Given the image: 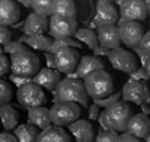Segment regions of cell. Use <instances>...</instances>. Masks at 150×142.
Returning a JSON list of instances; mask_svg holds the SVG:
<instances>
[{
    "mask_svg": "<svg viewBox=\"0 0 150 142\" xmlns=\"http://www.w3.org/2000/svg\"><path fill=\"white\" fill-rule=\"evenodd\" d=\"M21 42H25L28 47L34 48V49H38V51H50L51 47V41L48 36L42 35V34H34V35H25L19 39Z\"/></svg>",
    "mask_w": 150,
    "mask_h": 142,
    "instance_id": "obj_26",
    "label": "cell"
},
{
    "mask_svg": "<svg viewBox=\"0 0 150 142\" xmlns=\"http://www.w3.org/2000/svg\"><path fill=\"white\" fill-rule=\"evenodd\" d=\"M143 68L146 70V73L149 74V77H150V55L147 57V59H146V62H144V65H143Z\"/></svg>",
    "mask_w": 150,
    "mask_h": 142,
    "instance_id": "obj_45",
    "label": "cell"
},
{
    "mask_svg": "<svg viewBox=\"0 0 150 142\" xmlns=\"http://www.w3.org/2000/svg\"><path fill=\"white\" fill-rule=\"evenodd\" d=\"M139 48L143 52H146L147 55H150V31L143 34V36H142V39L139 42Z\"/></svg>",
    "mask_w": 150,
    "mask_h": 142,
    "instance_id": "obj_35",
    "label": "cell"
},
{
    "mask_svg": "<svg viewBox=\"0 0 150 142\" xmlns=\"http://www.w3.org/2000/svg\"><path fill=\"white\" fill-rule=\"evenodd\" d=\"M48 31V19L44 15L40 13H31L28 15L26 20L23 22V32L25 35H34V34H44Z\"/></svg>",
    "mask_w": 150,
    "mask_h": 142,
    "instance_id": "obj_20",
    "label": "cell"
},
{
    "mask_svg": "<svg viewBox=\"0 0 150 142\" xmlns=\"http://www.w3.org/2000/svg\"><path fill=\"white\" fill-rule=\"evenodd\" d=\"M96 38H98V45L106 49H114L121 45L120 35H118V28L115 25H102L98 26L96 31Z\"/></svg>",
    "mask_w": 150,
    "mask_h": 142,
    "instance_id": "obj_15",
    "label": "cell"
},
{
    "mask_svg": "<svg viewBox=\"0 0 150 142\" xmlns=\"http://www.w3.org/2000/svg\"><path fill=\"white\" fill-rule=\"evenodd\" d=\"M9 41H12V31L9 29V26L0 25V45H4Z\"/></svg>",
    "mask_w": 150,
    "mask_h": 142,
    "instance_id": "obj_36",
    "label": "cell"
},
{
    "mask_svg": "<svg viewBox=\"0 0 150 142\" xmlns=\"http://www.w3.org/2000/svg\"><path fill=\"white\" fill-rule=\"evenodd\" d=\"M121 19L127 20H144L147 17V9L144 0H118Z\"/></svg>",
    "mask_w": 150,
    "mask_h": 142,
    "instance_id": "obj_13",
    "label": "cell"
},
{
    "mask_svg": "<svg viewBox=\"0 0 150 142\" xmlns=\"http://www.w3.org/2000/svg\"><path fill=\"white\" fill-rule=\"evenodd\" d=\"M133 115V107L128 101L117 100L115 103L106 106L99 113V125L103 129H112L115 132H125L127 122Z\"/></svg>",
    "mask_w": 150,
    "mask_h": 142,
    "instance_id": "obj_1",
    "label": "cell"
},
{
    "mask_svg": "<svg viewBox=\"0 0 150 142\" xmlns=\"http://www.w3.org/2000/svg\"><path fill=\"white\" fill-rule=\"evenodd\" d=\"M108 51H109V49H106V48H102V47H99V45L93 49L95 55H106V54H108Z\"/></svg>",
    "mask_w": 150,
    "mask_h": 142,
    "instance_id": "obj_44",
    "label": "cell"
},
{
    "mask_svg": "<svg viewBox=\"0 0 150 142\" xmlns=\"http://www.w3.org/2000/svg\"><path fill=\"white\" fill-rule=\"evenodd\" d=\"M118 35L121 44L128 48H134L139 45L144 28L139 20H127V19H118Z\"/></svg>",
    "mask_w": 150,
    "mask_h": 142,
    "instance_id": "obj_7",
    "label": "cell"
},
{
    "mask_svg": "<svg viewBox=\"0 0 150 142\" xmlns=\"http://www.w3.org/2000/svg\"><path fill=\"white\" fill-rule=\"evenodd\" d=\"M103 1H115V0H103Z\"/></svg>",
    "mask_w": 150,
    "mask_h": 142,
    "instance_id": "obj_51",
    "label": "cell"
},
{
    "mask_svg": "<svg viewBox=\"0 0 150 142\" xmlns=\"http://www.w3.org/2000/svg\"><path fill=\"white\" fill-rule=\"evenodd\" d=\"M96 70H105V65L102 62V59H99L98 57L93 55H85L82 58H79V62L76 65V77L83 80L88 74H91L92 71Z\"/></svg>",
    "mask_w": 150,
    "mask_h": 142,
    "instance_id": "obj_19",
    "label": "cell"
},
{
    "mask_svg": "<svg viewBox=\"0 0 150 142\" xmlns=\"http://www.w3.org/2000/svg\"><path fill=\"white\" fill-rule=\"evenodd\" d=\"M37 142H71L69 134L63 129V126H48L47 129L38 134Z\"/></svg>",
    "mask_w": 150,
    "mask_h": 142,
    "instance_id": "obj_23",
    "label": "cell"
},
{
    "mask_svg": "<svg viewBox=\"0 0 150 142\" xmlns=\"http://www.w3.org/2000/svg\"><path fill=\"white\" fill-rule=\"evenodd\" d=\"M120 97H121V92H114L112 94H109L108 97H105V99H96V100H93V101H95V104H98L99 107H106V106L115 103L117 100H120Z\"/></svg>",
    "mask_w": 150,
    "mask_h": 142,
    "instance_id": "obj_32",
    "label": "cell"
},
{
    "mask_svg": "<svg viewBox=\"0 0 150 142\" xmlns=\"http://www.w3.org/2000/svg\"><path fill=\"white\" fill-rule=\"evenodd\" d=\"M28 123L34 125L35 128H38L40 131L47 129L51 126L50 120V110L44 106H37V107H31L28 109Z\"/></svg>",
    "mask_w": 150,
    "mask_h": 142,
    "instance_id": "obj_22",
    "label": "cell"
},
{
    "mask_svg": "<svg viewBox=\"0 0 150 142\" xmlns=\"http://www.w3.org/2000/svg\"><path fill=\"white\" fill-rule=\"evenodd\" d=\"M106 57H108L111 65L115 70H118V71H121L124 74L133 73L137 68V65H139L137 58H136V55L133 52H130L127 49H122V48H120V47L114 48V49H109L108 54H106Z\"/></svg>",
    "mask_w": 150,
    "mask_h": 142,
    "instance_id": "obj_8",
    "label": "cell"
},
{
    "mask_svg": "<svg viewBox=\"0 0 150 142\" xmlns=\"http://www.w3.org/2000/svg\"><path fill=\"white\" fill-rule=\"evenodd\" d=\"M50 110V120L55 126H67L77 120L82 115L80 107L74 101H55Z\"/></svg>",
    "mask_w": 150,
    "mask_h": 142,
    "instance_id": "obj_5",
    "label": "cell"
},
{
    "mask_svg": "<svg viewBox=\"0 0 150 142\" xmlns=\"http://www.w3.org/2000/svg\"><path fill=\"white\" fill-rule=\"evenodd\" d=\"M143 113H147V115L150 113V109H149V107H146L144 104H143Z\"/></svg>",
    "mask_w": 150,
    "mask_h": 142,
    "instance_id": "obj_48",
    "label": "cell"
},
{
    "mask_svg": "<svg viewBox=\"0 0 150 142\" xmlns=\"http://www.w3.org/2000/svg\"><path fill=\"white\" fill-rule=\"evenodd\" d=\"M76 29H77L76 19H67V17L57 16V15H51V19L48 20V32L54 39L73 36Z\"/></svg>",
    "mask_w": 150,
    "mask_h": 142,
    "instance_id": "obj_11",
    "label": "cell"
},
{
    "mask_svg": "<svg viewBox=\"0 0 150 142\" xmlns=\"http://www.w3.org/2000/svg\"><path fill=\"white\" fill-rule=\"evenodd\" d=\"M88 115H89V120H98V118H99V113H100V109L98 104H91V106H88Z\"/></svg>",
    "mask_w": 150,
    "mask_h": 142,
    "instance_id": "obj_38",
    "label": "cell"
},
{
    "mask_svg": "<svg viewBox=\"0 0 150 142\" xmlns=\"http://www.w3.org/2000/svg\"><path fill=\"white\" fill-rule=\"evenodd\" d=\"M0 142H18V139L10 131H3L0 132Z\"/></svg>",
    "mask_w": 150,
    "mask_h": 142,
    "instance_id": "obj_40",
    "label": "cell"
},
{
    "mask_svg": "<svg viewBox=\"0 0 150 142\" xmlns=\"http://www.w3.org/2000/svg\"><path fill=\"white\" fill-rule=\"evenodd\" d=\"M12 97H13V87H12V84L0 77V106L6 104V103H10Z\"/></svg>",
    "mask_w": 150,
    "mask_h": 142,
    "instance_id": "obj_30",
    "label": "cell"
},
{
    "mask_svg": "<svg viewBox=\"0 0 150 142\" xmlns=\"http://www.w3.org/2000/svg\"><path fill=\"white\" fill-rule=\"evenodd\" d=\"M60 73L55 70V68H40L37 71V74L31 78L32 83L41 86L42 89H47V90H54V87L58 84L60 81Z\"/></svg>",
    "mask_w": 150,
    "mask_h": 142,
    "instance_id": "obj_18",
    "label": "cell"
},
{
    "mask_svg": "<svg viewBox=\"0 0 150 142\" xmlns=\"http://www.w3.org/2000/svg\"><path fill=\"white\" fill-rule=\"evenodd\" d=\"M133 49H134V51H136V54L140 57V59H142V64L144 65V62H146V59H147V57H149V55H147L146 52H143V51L139 48V45H137V47H134Z\"/></svg>",
    "mask_w": 150,
    "mask_h": 142,
    "instance_id": "obj_42",
    "label": "cell"
},
{
    "mask_svg": "<svg viewBox=\"0 0 150 142\" xmlns=\"http://www.w3.org/2000/svg\"><path fill=\"white\" fill-rule=\"evenodd\" d=\"M83 86L88 96L92 97L93 100L108 97L114 93V87H115L111 74L105 70H96L88 74L83 78Z\"/></svg>",
    "mask_w": 150,
    "mask_h": 142,
    "instance_id": "obj_3",
    "label": "cell"
},
{
    "mask_svg": "<svg viewBox=\"0 0 150 142\" xmlns=\"http://www.w3.org/2000/svg\"><path fill=\"white\" fill-rule=\"evenodd\" d=\"M125 132L136 136V138H139V139L146 138L147 134L150 132V119L147 118V115L146 113L131 115L128 122H127Z\"/></svg>",
    "mask_w": 150,
    "mask_h": 142,
    "instance_id": "obj_14",
    "label": "cell"
},
{
    "mask_svg": "<svg viewBox=\"0 0 150 142\" xmlns=\"http://www.w3.org/2000/svg\"><path fill=\"white\" fill-rule=\"evenodd\" d=\"M38 134L40 129L31 123H22L13 129V135L16 136L18 142H37Z\"/></svg>",
    "mask_w": 150,
    "mask_h": 142,
    "instance_id": "obj_25",
    "label": "cell"
},
{
    "mask_svg": "<svg viewBox=\"0 0 150 142\" xmlns=\"http://www.w3.org/2000/svg\"><path fill=\"white\" fill-rule=\"evenodd\" d=\"M9 65H10L12 74L32 78L40 70V58L26 48V49L12 54L9 59Z\"/></svg>",
    "mask_w": 150,
    "mask_h": 142,
    "instance_id": "obj_4",
    "label": "cell"
},
{
    "mask_svg": "<svg viewBox=\"0 0 150 142\" xmlns=\"http://www.w3.org/2000/svg\"><path fill=\"white\" fill-rule=\"evenodd\" d=\"M69 126V132L73 135L76 142H92L95 138L93 125L89 120H74Z\"/></svg>",
    "mask_w": 150,
    "mask_h": 142,
    "instance_id": "obj_16",
    "label": "cell"
},
{
    "mask_svg": "<svg viewBox=\"0 0 150 142\" xmlns=\"http://www.w3.org/2000/svg\"><path fill=\"white\" fill-rule=\"evenodd\" d=\"M117 132L112 131V129H102L99 131V134L93 138L95 142H117Z\"/></svg>",
    "mask_w": 150,
    "mask_h": 142,
    "instance_id": "obj_31",
    "label": "cell"
},
{
    "mask_svg": "<svg viewBox=\"0 0 150 142\" xmlns=\"http://www.w3.org/2000/svg\"><path fill=\"white\" fill-rule=\"evenodd\" d=\"M9 71H10L9 58L4 55V52H1V54H0V77H4Z\"/></svg>",
    "mask_w": 150,
    "mask_h": 142,
    "instance_id": "obj_37",
    "label": "cell"
},
{
    "mask_svg": "<svg viewBox=\"0 0 150 142\" xmlns=\"http://www.w3.org/2000/svg\"><path fill=\"white\" fill-rule=\"evenodd\" d=\"M89 96L85 90L83 81L76 76L63 78L54 87V101H74L83 107H88Z\"/></svg>",
    "mask_w": 150,
    "mask_h": 142,
    "instance_id": "obj_2",
    "label": "cell"
},
{
    "mask_svg": "<svg viewBox=\"0 0 150 142\" xmlns=\"http://www.w3.org/2000/svg\"><path fill=\"white\" fill-rule=\"evenodd\" d=\"M79 51L76 48L64 47L54 52V68L63 74H71L79 62Z\"/></svg>",
    "mask_w": 150,
    "mask_h": 142,
    "instance_id": "obj_9",
    "label": "cell"
},
{
    "mask_svg": "<svg viewBox=\"0 0 150 142\" xmlns=\"http://www.w3.org/2000/svg\"><path fill=\"white\" fill-rule=\"evenodd\" d=\"M18 103L25 107V109H31V107H37V106H44L47 103V97L42 90L41 86L29 81L21 87H18V93H16Z\"/></svg>",
    "mask_w": 150,
    "mask_h": 142,
    "instance_id": "obj_6",
    "label": "cell"
},
{
    "mask_svg": "<svg viewBox=\"0 0 150 142\" xmlns=\"http://www.w3.org/2000/svg\"><path fill=\"white\" fill-rule=\"evenodd\" d=\"M21 19V9L15 0H0V25L13 26Z\"/></svg>",
    "mask_w": 150,
    "mask_h": 142,
    "instance_id": "obj_17",
    "label": "cell"
},
{
    "mask_svg": "<svg viewBox=\"0 0 150 142\" xmlns=\"http://www.w3.org/2000/svg\"><path fill=\"white\" fill-rule=\"evenodd\" d=\"M19 119H21V113L16 110L15 106H12L10 103L0 106V125L3 126L4 131L12 132L19 125Z\"/></svg>",
    "mask_w": 150,
    "mask_h": 142,
    "instance_id": "obj_21",
    "label": "cell"
},
{
    "mask_svg": "<svg viewBox=\"0 0 150 142\" xmlns=\"http://www.w3.org/2000/svg\"><path fill=\"white\" fill-rule=\"evenodd\" d=\"M74 36L77 41L83 42L89 49H95L98 47V38H96V32L92 31L91 28H82V29H76Z\"/></svg>",
    "mask_w": 150,
    "mask_h": 142,
    "instance_id": "obj_27",
    "label": "cell"
},
{
    "mask_svg": "<svg viewBox=\"0 0 150 142\" xmlns=\"http://www.w3.org/2000/svg\"><path fill=\"white\" fill-rule=\"evenodd\" d=\"M121 97L124 101H130L134 104H144L150 100V89L144 81L130 80L124 84L121 90Z\"/></svg>",
    "mask_w": 150,
    "mask_h": 142,
    "instance_id": "obj_10",
    "label": "cell"
},
{
    "mask_svg": "<svg viewBox=\"0 0 150 142\" xmlns=\"http://www.w3.org/2000/svg\"><path fill=\"white\" fill-rule=\"evenodd\" d=\"M26 45L25 44H22L21 41H16V42H12V41H9L7 44H4L3 45V52H6V54H15V52H18V51H22V49H26Z\"/></svg>",
    "mask_w": 150,
    "mask_h": 142,
    "instance_id": "obj_33",
    "label": "cell"
},
{
    "mask_svg": "<svg viewBox=\"0 0 150 142\" xmlns=\"http://www.w3.org/2000/svg\"><path fill=\"white\" fill-rule=\"evenodd\" d=\"M146 3V9H147V16H150V0H144Z\"/></svg>",
    "mask_w": 150,
    "mask_h": 142,
    "instance_id": "obj_47",
    "label": "cell"
},
{
    "mask_svg": "<svg viewBox=\"0 0 150 142\" xmlns=\"http://www.w3.org/2000/svg\"><path fill=\"white\" fill-rule=\"evenodd\" d=\"M120 19V13L112 4V1L98 0L95 6V17L92 26H102V25H115Z\"/></svg>",
    "mask_w": 150,
    "mask_h": 142,
    "instance_id": "obj_12",
    "label": "cell"
},
{
    "mask_svg": "<svg viewBox=\"0 0 150 142\" xmlns=\"http://www.w3.org/2000/svg\"><path fill=\"white\" fill-rule=\"evenodd\" d=\"M9 78H10V81H12L16 87H21V86H23V84H26V83L31 81L29 77H21V76H15V74H12Z\"/></svg>",
    "mask_w": 150,
    "mask_h": 142,
    "instance_id": "obj_39",
    "label": "cell"
},
{
    "mask_svg": "<svg viewBox=\"0 0 150 142\" xmlns=\"http://www.w3.org/2000/svg\"><path fill=\"white\" fill-rule=\"evenodd\" d=\"M130 78L134 80V81H146V80H150L149 74L146 73V70L142 67V68H136L133 73H130Z\"/></svg>",
    "mask_w": 150,
    "mask_h": 142,
    "instance_id": "obj_34",
    "label": "cell"
},
{
    "mask_svg": "<svg viewBox=\"0 0 150 142\" xmlns=\"http://www.w3.org/2000/svg\"><path fill=\"white\" fill-rule=\"evenodd\" d=\"M3 52V45H0V54Z\"/></svg>",
    "mask_w": 150,
    "mask_h": 142,
    "instance_id": "obj_50",
    "label": "cell"
},
{
    "mask_svg": "<svg viewBox=\"0 0 150 142\" xmlns=\"http://www.w3.org/2000/svg\"><path fill=\"white\" fill-rule=\"evenodd\" d=\"M45 61H47L48 68H54V54H51L50 51H47V54H45Z\"/></svg>",
    "mask_w": 150,
    "mask_h": 142,
    "instance_id": "obj_43",
    "label": "cell"
},
{
    "mask_svg": "<svg viewBox=\"0 0 150 142\" xmlns=\"http://www.w3.org/2000/svg\"><path fill=\"white\" fill-rule=\"evenodd\" d=\"M52 4H54V0H31L29 7H32V10L35 13H40L44 16H51L52 15Z\"/></svg>",
    "mask_w": 150,
    "mask_h": 142,
    "instance_id": "obj_29",
    "label": "cell"
},
{
    "mask_svg": "<svg viewBox=\"0 0 150 142\" xmlns=\"http://www.w3.org/2000/svg\"><path fill=\"white\" fill-rule=\"evenodd\" d=\"M146 141H147V142H150V132H149V134H147V136H146Z\"/></svg>",
    "mask_w": 150,
    "mask_h": 142,
    "instance_id": "obj_49",
    "label": "cell"
},
{
    "mask_svg": "<svg viewBox=\"0 0 150 142\" xmlns=\"http://www.w3.org/2000/svg\"><path fill=\"white\" fill-rule=\"evenodd\" d=\"M64 47H71V48H76V49H80L82 48V44H79L77 39H73L71 36H67V38H55L52 42H51V47H50V52L54 54L55 51L61 49Z\"/></svg>",
    "mask_w": 150,
    "mask_h": 142,
    "instance_id": "obj_28",
    "label": "cell"
},
{
    "mask_svg": "<svg viewBox=\"0 0 150 142\" xmlns=\"http://www.w3.org/2000/svg\"><path fill=\"white\" fill-rule=\"evenodd\" d=\"M52 15L67 17V19H76L77 9H76L74 0H54Z\"/></svg>",
    "mask_w": 150,
    "mask_h": 142,
    "instance_id": "obj_24",
    "label": "cell"
},
{
    "mask_svg": "<svg viewBox=\"0 0 150 142\" xmlns=\"http://www.w3.org/2000/svg\"><path fill=\"white\" fill-rule=\"evenodd\" d=\"M16 3H21L22 6H25V7H29V4H31V0H15Z\"/></svg>",
    "mask_w": 150,
    "mask_h": 142,
    "instance_id": "obj_46",
    "label": "cell"
},
{
    "mask_svg": "<svg viewBox=\"0 0 150 142\" xmlns=\"http://www.w3.org/2000/svg\"><path fill=\"white\" fill-rule=\"evenodd\" d=\"M117 142H142V141H140L139 138H136V136L127 134V132H122V135H118Z\"/></svg>",
    "mask_w": 150,
    "mask_h": 142,
    "instance_id": "obj_41",
    "label": "cell"
}]
</instances>
